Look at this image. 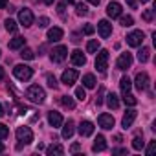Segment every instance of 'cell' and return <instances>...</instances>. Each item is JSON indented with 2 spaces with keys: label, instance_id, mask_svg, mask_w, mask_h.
<instances>
[{
  "label": "cell",
  "instance_id": "obj_1",
  "mask_svg": "<svg viewBox=\"0 0 156 156\" xmlns=\"http://www.w3.org/2000/svg\"><path fill=\"white\" fill-rule=\"evenodd\" d=\"M26 98H28L31 103H44L46 94H44V90H42L39 85H31V87L28 88V92H26Z\"/></svg>",
  "mask_w": 156,
  "mask_h": 156
},
{
  "label": "cell",
  "instance_id": "obj_2",
  "mask_svg": "<svg viewBox=\"0 0 156 156\" xmlns=\"http://www.w3.org/2000/svg\"><path fill=\"white\" fill-rule=\"evenodd\" d=\"M13 73L19 81H28L31 79V75H33V68L31 66H26V64H17L13 68Z\"/></svg>",
  "mask_w": 156,
  "mask_h": 156
},
{
  "label": "cell",
  "instance_id": "obj_3",
  "mask_svg": "<svg viewBox=\"0 0 156 156\" xmlns=\"http://www.w3.org/2000/svg\"><path fill=\"white\" fill-rule=\"evenodd\" d=\"M15 134H17V140H19L20 143H24V145H28V143L33 141V132H31L30 127H19Z\"/></svg>",
  "mask_w": 156,
  "mask_h": 156
},
{
  "label": "cell",
  "instance_id": "obj_4",
  "mask_svg": "<svg viewBox=\"0 0 156 156\" xmlns=\"http://www.w3.org/2000/svg\"><path fill=\"white\" fill-rule=\"evenodd\" d=\"M107 66H108V50H99L98 57H96V68L105 73L107 72Z\"/></svg>",
  "mask_w": 156,
  "mask_h": 156
},
{
  "label": "cell",
  "instance_id": "obj_5",
  "mask_svg": "<svg viewBox=\"0 0 156 156\" xmlns=\"http://www.w3.org/2000/svg\"><path fill=\"white\" fill-rule=\"evenodd\" d=\"M77 77H79V72L73 70V68H68L62 72V77H61V81L66 85V87H72L75 81H77Z\"/></svg>",
  "mask_w": 156,
  "mask_h": 156
},
{
  "label": "cell",
  "instance_id": "obj_6",
  "mask_svg": "<svg viewBox=\"0 0 156 156\" xmlns=\"http://www.w3.org/2000/svg\"><path fill=\"white\" fill-rule=\"evenodd\" d=\"M19 22H20L24 28H30V26L33 24V13H31V9L22 8V9L19 11Z\"/></svg>",
  "mask_w": 156,
  "mask_h": 156
},
{
  "label": "cell",
  "instance_id": "obj_7",
  "mask_svg": "<svg viewBox=\"0 0 156 156\" xmlns=\"http://www.w3.org/2000/svg\"><path fill=\"white\" fill-rule=\"evenodd\" d=\"M143 31H140V30H136V31H132V33H129L127 35V44L129 46H132V48H138V46H141V42H143Z\"/></svg>",
  "mask_w": 156,
  "mask_h": 156
},
{
  "label": "cell",
  "instance_id": "obj_8",
  "mask_svg": "<svg viewBox=\"0 0 156 156\" xmlns=\"http://www.w3.org/2000/svg\"><path fill=\"white\" fill-rule=\"evenodd\" d=\"M51 61L53 62H62L66 57H68V48L66 46H57V48H53L51 50Z\"/></svg>",
  "mask_w": 156,
  "mask_h": 156
},
{
  "label": "cell",
  "instance_id": "obj_9",
  "mask_svg": "<svg viewBox=\"0 0 156 156\" xmlns=\"http://www.w3.org/2000/svg\"><path fill=\"white\" fill-rule=\"evenodd\" d=\"M132 66V55L130 53H121L119 57H118V61H116V68L118 70H129Z\"/></svg>",
  "mask_w": 156,
  "mask_h": 156
},
{
  "label": "cell",
  "instance_id": "obj_10",
  "mask_svg": "<svg viewBox=\"0 0 156 156\" xmlns=\"http://www.w3.org/2000/svg\"><path fill=\"white\" fill-rule=\"evenodd\" d=\"M134 83H136V88L138 90H147L149 88V75L145 73V72H140V73H136V79H134Z\"/></svg>",
  "mask_w": 156,
  "mask_h": 156
},
{
  "label": "cell",
  "instance_id": "obj_11",
  "mask_svg": "<svg viewBox=\"0 0 156 156\" xmlns=\"http://www.w3.org/2000/svg\"><path fill=\"white\" fill-rule=\"evenodd\" d=\"M136 116H138V112L134 110V108H129L127 112H125V116H123V119H121V127L127 130V129H130L132 127V123H134V119H136Z\"/></svg>",
  "mask_w": 156,
  "mask_h": 156
},
{
  "label": "cell",
  "instance_id": "obj_12",
  "mask_svg": "<svg viewBox=\"0 0 156 156\" xmlns=\"http://www.w3.org/2000/svg\"><path fill=\"white\" fill-rule=\"evenodd\" d=\"M98 123H99V127H101V129H105V130H110V129L114 127V118H112L110 114H99V118H98Z\"/></svg>",
  "mask_w": 156,
  "mask_h": 156
},
{
  "label": "cell",
  "instance_id": "obj_13",
  "mask_svg": "<svg viewBox=\"0 0 156 156\" xmlns=\"http://www.w3.org/2000/svg\"><path fill=\"white\" fill-rule=\"evenodd\" d=\"M70 59H72V62L75 66H85L87 64V57H85V53L81 50H73L72 55H70Z\"/></svg>",
  "mask_w": 156,
  "mask_h": 156
},
{
  "label": "cell",
  "instance_id": "obj_14",
  "mask_svg": "<svg viewBox=\"0 0 156 156\" xmlns=\"http://www.w3.org/2000/svg\"><path fill=\"white\" fill-rule=\"evenodd\" d=\"M98 30H99V35H101L103 39H108L110 33H112V24H110L108 20H99Z\"/></svg>",
  "mask_w": 156,
  "mask_h": 156
},
{
  "label": "cell",
  "instance_id": "obj_15",
  "mask_svg": "<svg viewBox=\"0 0 156 156\" xmlns=\"http://www.w3.org/2000/svg\"><path fill=\"white\" fill-rule=\"evenodd\" d=\"M107 15H108L110 19H118V17H121V6H119L118 2H110V4L107 6Z\"/></svg>",
  "mask_w": 156,
  "mask_h": 156
},
{
  "label": "cell",
  "instance_id": "obj_16",
  "mask_svg": "<svg viewBox=\"0 0 156 156\" xmlns=\"http://www.w3.org/2000/svg\"><path fill=\"white\" fill-rule=\"evenodd\" d=\"M79 134L81 136H92L94 134V123L92 121H81L79 123Z\"/></svg>",
  "mask_w": 156,
  "mask_h": 156
},
{
  "label": "cell",
  "instance_id": "obj_17",
  "mask_svg": "<svg viewBox=\"0 0 156 156\" xmlns=\"http://www.w3.org/2000/svg\"><path fill=\"white\" fill-rule=\"evenodd\" d=\"M48 121H50V125H51L53 129H57V127L62 125V116H61L59 112L51 110V112H48Z\"/></svg>",
  "mask_w": 156,
  "mask_h": 156
},
{
  "label": "cell",
  "instance_id": "obj_18",
  "mask_svg": "<svg viewBox=\"0 0 156 156\" xmlns=\"http://www.w3.org/2000/svg\"><path fill=\"white\" fill-rule=\"evenodd\" d=\"M62 39V30L61 28H50L48 30V41L50 42H57Z\"/></svg>",
  "mask_w": 156,
  "mask_h": 156
},
{
  "label": "cell",
  "instance_id": "obj_19",
  "mask_svg": "<svg viewBox=\"0 0 156 156\" xmlns=\"http://www.w3.org/2000/svg\"><path fill=\"white\" fill-rule=\"evenodd\" d=\"M73 132H75V129H73V121L68 119V121L64 123V127H62V138H64V140H70V138L73 136Z\"/></svg>",
  "mask_w": 156,
  "mask_h": 156
},
{
  "label": "cell",
  "instance_id": "obj_20",
  "mask_svg": "<svg viewBox=\"0 0 156 156\" xmlns=\"http://www.w3.org/2000/svg\"><path fill=\"white\" fill-rule=\"evenodd\" d=\"M105 149H107V140L99 134V136L96 138L94 145H92V151H94V152H101V151H105Z\"/></svg>",
  "mask_w": 156,
  "mask_h": 156
},
{
  "label": "cell",
  "instance_id": "obj_21",
  "mask_svg": "<svg viewBox=\"0 0 156 156\" xmlns=\"http://www.w3.org/2000/svg\"><path fill=\"white\" fill-rule=\"evenodd\" d=\"M46 154L48 156H53V154H57V156H61V154H64V149H62V145H50L48 149H46Z\"/></svg>",
  "mask_w": 156,
  "mask_h": 156
},
{
  "label": "cell",
  "instance_id": "obj_22",
  "mask_svg": "<svg viewBox=\"0 0 156 156\" xmlns=\"http://www.w3.org/2000/svg\"><path fill=\"white\" fill-rule=\"evenodd\" d=\"M26 44V39L24 37H15L13 41H9V50H19Z\"/></svg>",
  "mask_w": 156,
  "mask_h": 156
},
{
  "label": "cell",
  "instance_id": "obj_23",
  "mask_svg": "<svg viewBox=\"0 0 156 156\" xmlns=\"http://www.w3.org/2000/svg\"><path fill=\"white\" fill-rule=\"evenodd\" d=\"M96 83H98V81H96V77H94L92 73H87V75L83 77V85H85L87 88H96Z\"/></svg>",
  "mask_w": 156,
  "mask_h": 156
},
{
  "label": "cell",
  "instance_id": "obj_24",
  "mask_svg": "<svg viewBox=\"0 0 156 156\" xmlns=\"http://www.w3.org/2000/svg\"><path fill=\"white\" fill-rule=\"evenodd\" d=\"M107 105H108V108H118L119 107V101H118V96L116 94H107Z\"/></svg>",
  "mask_w": 156,
  "mask_h": 156
},
{
  "label": "cell",
  "instance_id": "obj_25",
  "mask_svg": "<svg viewBox=\"0 0 156 156\" xmlns=\"http://www.w3.org/2000/svg\"><path fill=\"white\" fill-rule=\"evenodd\" d=\"M119 87H121V94H127V92H130V87H132V83H130V79H129L127 75H125V77H121Z\"/></svg>",
  "mask_w": 156,
  "mask_h": 156
},
{
  "label": "cell",
  "instance_id": "obj_26",
  "mask_svg": "<svg viewBox=\"0 0 156 156\" xmlns=\"http://www.w3.org/2000/svg\"><path fill=\"white\" fill-rule=\"evenodd\" d=\"M149 57H151V50L143 46V48L138 51V61H140V62H147V61H149Z\"/></svg>",
  "mask_w": 156,
  "mask_h": 156
},
{
  "label": "cell",
  "instance_id": "obj_27",
  "mask_svg": "<svg viewBox=\"0 0 156 156\" xmlns=\"http://www.w3.org/2000/svg\"><path fill=\"white\" fill-rule=\"evenodd\" d=\"M123 101H125V105H129V107H136V105H138V99H136L130 92L123 94Z\"/></svg>",
  "mask_w": 156,
  "mask_h": 156
},
{
  "label": "cell",
  "instance_id": "obj_28",
  "mask_svg": "<svg viewBox=\"0 0 156 156\" xmlns=\"http://www.w3.org/2000/svg\"><path fill=\"white\" fill-rule=\"evenodd\" d=\"M145 147V141H143V136H136L134 140H132V149L134 151H141Z\"/></svg>",
  "mask_w": 156,
  "mask_h": 156
},
{
  "label": "cell",
  "instance_id": "obj_29",
  "mask_svg": "<svg viewBox=\"0 0 156 156\" xmlns=\"http://www.w3.org/2000/svg\"><path fill=\"white\" fill-rule=\"evenodd\" d=\"M98 50H99V41H96V39H94V41H88L87 51H88V53H96Z\"/></svg>",
  "mask_w": 156,
  "mask_h": 156
},
{
  "label": "cell",
  "instance_id": "obj_30",
  "mask_svg": "<svg viewBox=\"0 0 156 156\" xmlns=\"http://www.w3.org/2000/svg\"><path fill=\"white\" fill-rule=\"evenodd\" d=\"M6 30H8L9 33H15V31L19 30V24H17L13 19H8V20H6Z\"/></svg>",
  "mask_w": 156,
  "mask_h": 156
},
{
  "label": "cell",
  "instance_id": "obj_31",
  "mask_svg": "<svg viewBox=\"0 0 156 156\" xmlns=\"http://www.w3.org/2000/svg\"><path fill=\"white\" fill-rule=\"evenodd\" d=\"M61 103H62L66 108H75V101H73L70 96H62V98H61Z\"/></svg>",
  "mask_w": 156,
  "mask_h": 156
},
{
  "label": "cell",
  "instance_id": "obj_32",
  "mask_svg": "<svg viewBox=\"0 0 156 156\" xmlns=\"http://www.w3.org/2000/svg\"><path fill=\"white\" fill-rule=\"evenodd\" d=\"M20 57H22V59H26V61H31V59H35V53H33V50L24 48V50L20 51Z\"/></svg>",
  "mask_w": 156,
  "mask_h": 156
},
{
  "label": "cell",
  "instance_id": "obj_33",
  "mask_svg": "<svg viewBox=\"0 0 156 156\" xmlns=\"http://www.w3.org/2000/svg\"><path fill=\"white\" fill-rule=\"evenodd\" d=\"M75 11H77V15H81V17H85V15H88V8L83 4V2H79L75 6Z\"/></svg>",
  "mask_w": 156,
  "mask_h": 156
},
{
  "label": "cell",
  "instance_id": "obj_34",
  "mask_svg": "<svg viewBox=\"0 0 156 156\" xmlns=\"http://www.w3.org/2000/svg\"><path fill=\"white\" fill-rule=\"evenodd\" d=\"M119 24H121V26H125V28H129V26H132V24H134V19H132L130 15H127V17H119Z\"/></svg>",
  "mask_w": 156,
  "mask_h": 156
},
{
  "label": "cell",
  "instance_id": "obj_35",
  "mask_svg": "<svg viewBox=\"0 0 156 156\" xmlns=\"http://www.w3.org/2000/svg\"><path fill=\"white\" fill-rule=\"evenodd\" d=\"M75 98L79 99V101H85V99H87V92H85L83 87H77V88H75Z\"/></svg>",
  "mask_w": 156,
  "mask_h": 156
},
{
  "label": "cell",
  "instance_id": "obj_36",
  "mask_svg": "<svg viewBox=\"0 0 156 156\" xmlns=\"http://www.w3.org/2000/svg\"><path fill=\"white\" fill-rule=\"evenodd\" d=\"M154 11H156V9H145V11H143V15H141V19H143V20H147V22H151V20L154 19Z\"/></svg>",
  "mask_w": 156,
  "mask_h": 156
},
{
  "label": "cell",
  "instance_id": "obj_37",
  "mask_svg": "<svg viewBox=\"0 0 156 156\" xmlns=\"http://www.w3.org/2000/svg\"><path fill=\"white\" fill-rule=\"evenodd\" d=\"M46 81H48V87H50V88H57V79H55V75L48 73V75H46Z\"/></svg>",
  "mask_w": 156,
  "mask_h": 156
},
{
  "label": "cell",
  "instance_id": "obj_38",
  "mask_svg": "<svg viewBox=\"0 0 156 156\" xmlns=\"http://www.w3.org/2000/svg\"><path fill=\"white\" fill-rule=\"evenodd\" d=\"M8 134H9V129L4 125V123H0V140H4V138H8Z\"/></svg>",
  "mask_w": 156,
  "mask_h": 156
},
{
  "label": "cell",
  "instance_id": "obj_39",
  "mask_svg": "<svg viewBox=\"0 0 156 156\" xmlns=\"http://www.w3.org/2000/svg\"><path fill=\"white\" fill-rule=\"evenodd\" d=\"M48 24H50V19L48 17H41L39 19V28H46Z\"/></svg>",
  "mask_w": 156,
  "mask_h": 156
},
{
  "label": "cell",
  "instance_id": "obj_40",
  "mask_svg": "<svg viewBox=\"0 0 156 156\" xmlns=\"http://www.w3.org/2000/svg\"><path fill=\"white\" fill-rule=\"evenodd\" d=\"M83 31H85V35H92V33L96 31V28H94L92 24H87V26L83 28Z\"/></svg>",
  "mask_w": 156,
  "mask_h": 156
},
{
  "label": "cell",
  "instance_id": "obj_41",
  "mask_svg": "<svg viewBox=\"0 0 156 156\" xmlns=\"http://www.w3.org/2000/svg\"><path fill=\"white\" fill-rule=\"evenodd\" d=\"M103 96H105V88L101 87V88H99V96H98V99H96V105H101V103H103Z\"/></svg>",
  "mask_w": 156,
  "mask_h": 156
},
{
  "label": "cell",
  "instance_id": "obj_42",
  "mask_svg": "<svg viewBox=\"0 0 156 156\" xmlns=\"http://www.w3.org/2000/svg\"><path fill=\"white\" fill-rule=\"evenodd\" d=\"M154 149H156V141H151V143H149V147H147V151H145V152H147V154H152V152H154Z\"/></svg>",
  "mask_w": 156,
  "mask_h": 156
},
{
  "label": "cell",
  "instance_id": "obj_43",
  "mask_svg": "<svg viewBox=\"0 0 156 156\" xmlns=\"http://www.w3.org/2000/svg\"><path fill=\"white\" fill-rule=\"evenodd\" d=\"M112 152H114V154H127V149H119V147H118V149H114Z\"/></svg>",
  "mask_w": 156,
  "mask_h": 156
},
{
  "label": "cell",
  "instance_id": "obj_44",
  "mask_svg": "<svg viewBox=\"0 0 156 156\" xmlns=\"http://www.w3.org/2000/svg\"><path fill=\"white\" fill-rule=\"evenodd\" d=\"M125 2H127V4H129V6H130L132 9H136V8H138V4H136V0H125Z\"/></svg>",
  "mask_w": 156,
  "mask_h": 156
},
{
  "label": "cell",
  "instance_id": "obj_45",
  "mask_svg": "<svg viewBox=\"0 0 156 156\" xmlns=\"http://www.w3.org/2000/svg\"><path fill=\"white\" fill-rule=\"evenodd\" d=\"M79 149H81V145H79V143H73V145H72V152H77Z\"/></svg>",
  "mask_w": 156,
  "mask_h": 156
},
{
  "label": "cell",
  "instance_id": "obj_46",
  "mask_svg": "<svg viewBox=\"0 0 156 156\" xmlns=\"http://www.w3.org/2000/svg\"><path fill=\"white\" fill-rule=\"evenodd\" d=\"M4 77H6V70H4L2 66H0V81H2V79H4Z\"/></svg>",
  "mask_w": 156,
  "mask_h": 156
},
{
  "label": "cell",
  "instance_id": "obj_47",
  "mask_svg": "<svg viewBox=\"0 0 156 156\" xmlns=\"http://www.w3.org/2000/svg\"><path fill=\"white\" fill-rule=\"evenodd\" d=\"M72 37H73V39H72V41H73V42H79V41H81V39H79V35H77V33H73V35H72Z\"/></svg>",
  "mask_w": 156,
  "mask_h": 156
},
{
  "label": "cell",
  "instance_id": "obj_48",
  "mask_svg": "<svg viewBox=\"0 0 156 156\" xmlns=\"http://www.w3.org/2000/svg\"><path fill=\"white\" fill-rule=\"evenodd\" d=\"M6 4H8V0H0V9H4Z\"/></svg>",
  "mask_w": 156,
  "mask_h": 156
},
{
  "label": "cell",
  "instance_id": "obj_49",
  "mask_svg": "<svg viewBox=\"0 0 156 156\" xmlns=\"http://www.w3.org/2000/svg\"><path fill=\"white\" fill-rule=\"evenodd\" d=\"M88 2H90V4H94V6H99L101 0H88Z\"/></svg>",
  "mask_w": 156,
  "mask_h": 156
},
{
  "label": "cell",
  "instance_id": "obj_50",
  "mask_svg": "<svg viewBox=\"0 0 156 156\" xmlns=\"http://www.w3.org/2000/svg\"><path fill=\"white\" fill-rule=\"evenodd\" d=\"M59 13H61V15L64 13V4H59Z\"/></svg>",
  "mask_w": 156,
  "mask_h": 156
},
{
  "label": "cell",
  "instance_id": "obj_51",
  "mask_svg": "<svg viewBox=\"0 0 156 156\" xmlns=\"http://www.w3.org/2000/svg\"><path fill=\"white\" fill-rule=\"evenodd\" d=\"M42 2H44V4H48V6H50V4H53V0H42Z\"/></svg>",
  "mask_w": 156,
  "mask_h": 156
},
{
  "label": "cell",
  "instance_id": "obj_52",
  "mask_svg": "<svg viewBox=\"0 0 156 156\" xmlns=\"http://www.w3.org/2000/svg\"><path fill=\"white\" fill-rule=\"evenodd\" d=\"M4 116V108H2V105H0V118Z\"/></svg>",
  "mask_w": 156,
  "mask_h": 156
},
{
  "label": "cell",
  "instance_id": "obj_53",
  "mask_svg": "<svg viewBox=\"0 0 156 156\" xmlns=\"http://www.w3.org/2000/svg\"><path fill=\"white\" fill-rule=\"evenodd\" d=\"M2 151H4V143H2V141H0V152H2Z\"/></svg>",
  "mask_w": 156,
  "mask_h": 156
},
{
  "label": "cell",
  "instance_id": "obj_54",
  "mask_svg": "<svg viewBox=\"0 0 156 156\" xmlns=\"http://www.w3.org/2000/svg\"><path fill=\"white\" fill-rule=\"evenodd\" d=\"M140 2H141V4H147V2H149V0H140Z\"/></svg>",
  "mask_w": 156,
  "mask_h": 156
},
{
  "label": "cell",
  "instance_id": "obj_55",
  "mask_svg": "<svg viewBox=\"0 0 156 156\" xmlns=\"http://www.w3.org/2000/svg\"><path fill=\"white\" fill-rule=\"evenodd\" d=\"M66 2H68V4H72V2H73V0H66Z\"/></svg>",
  "mask_w": 156,
  "mask_h": 156
},
{
  "label": "cell",
  "instance_id": "obj_56",
  "mask_svg": "<svg viewBox=\"0 0 156 156\" xmlns=\"http://www.w3.org/2000/svg\"><path fill=\"white\" fill-rule=\"evenodd\" d=\"M0 55H2V53H0Z\"/></svg>",
  "mask_w": 156,
  "mask_h": 156
}]
</instances>
